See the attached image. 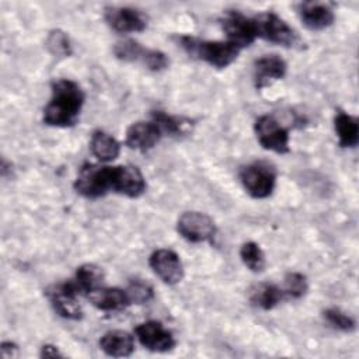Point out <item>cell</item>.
<instances>
[{
  "instance_id": "cell-1",
  "label": "cell",
  "mask_w": 359,
  "mask_h": 359,
  "mask_svg": "<svg viewBox=\"0 0 359 359\" xmlns=\"http://www.w3.org/2000/svg\"><path fill=\"white\" fill-rule=\"evenodd\" d=\"M83 104L84 93L80 86L69 79H57L52 83V97L43 109V122L57 128L73 126Z\"/></svg>"
},
{
  "instance_id": "cell-2",
  "label": "cell",
  "mask_w": 359,
  "mask_h": 359,
  "mask_svg": "<svg viewBox=\"0 0 359 359\" xmlns=\"http://www.w3.org/2000/svg\"><path fill=\"white\" fill-rule=\"evenodd\" d=\"M180 42L189 56L217 69L231 65L241 50V48L230 41H201L194 36H181Z\"/></svg>"
},
{
  "instance_id": "cell-3",
  "label": "cell",
  "mask_w": 359,
  "mask_h": 359,
  "mask_svg": "<svg viewBox=\"0 0 359 359\" xmlns=\"http://www.w3.org/2000/svg\"><path fill=\"white\" fill-rule=\"evenodd\" d=\"M252 20L257 38H262L286 48H294L300 45V38L294 29L275 13H259L258 15L252 17Z\"/></svg>"
},
{
  "instance_id": "cell-4",
  "label": "cell",
  "mask_w": 359,
  "mask_h": 359,
  "mask_svg": "<svg viewBox=\"0 0 359 359\" xmlns=\"http://www.w3.org/2000/svg\"><path fill=\"white\" fill-rule=\"evenodd\" d=\"M114 167L100 164H84L74 181V189L90 199L104 196L112 191Z\"/></svg>"
},
{
  "instance_id": "cell-5",
  "label": "cell",
  "mask_w": 359,
  "mask_h": 359,
  "mask_svg": "<svg viewBox=\"0 0 359 359\" xmlns=\"http://www.w3.org/2000/svg\"><path fill=\"white\" fill-rule=\"evenodd\" d=\"M240 180L252 198L264 199L273 192L276 171L265 161H254L240 170Z\"/></svg>"
},
{
  "instance_id": "cell-6",
  "label": "cell",
  "mask_w": 359,
  "mask_h": 359,
  "mask_svg": "<svg viewBox=\"0 0 359 359\" xmlns=\"http://www.w3.org/2000/svg\"><path fill=\"white\" fill-rule=\"evenodd\" d=\"M254 130L259 144L279 154L289 151V132L273 116L262 115L255 121Z\"/></svg>"
},
{
  "instance_id": "cell-7",
  "label": "cell",
  "mask_w": 359,
  "mask_h": 359,
  "mask_svg": "<svg viewBox=\"0 0 359 359\" xmlns=\"http://www.w3.org/2000/svg\"><path fill=\"white\" fill-rule=\"evenodd\" d=\"M79 290L72 280L52 285L46 290V296L56 313L67 320H80L83 317L81 306L79 304Z\"/></svg>"
},
{
  "instance_id": "cell-8",
  "label": "cell",
  "mask_w": 359,
  "mask_h": 359,
  "mask_svg": "<svg viewBox=\"0 0 359 359\" xmlns=\"http://www.w3.org/2000/svg\"><path fill=\"white\" fill-rule=\"evenodd\" d=\"M178 233L191 243L209 241L216 234L215 222L202 212H185L177 222Z\"/></svg>"
},
{
  "instance_id": "cell-9",
  "label": "cell",
  "mask_w": 359,
  "mask_h": 359,
  "mask_svg": "<svg viewBox=\"0 0 359 359\" xmlns=\"http://www.w3.org/2000/svg\"><path fill=\"white\" fill-rule=\"evenodd\" d=\"M220 22L224 34L227 35V41L236 43L238 48L251 45L257 38L254 20L250 17H245L240 11H236V10L226 11Z\"/></svg>"
},
{
  "instance_id": "cell-10",
  "label": "cell",
  "mask_w": 359,
  "mask_h": 359,
  "mask_svg": "<svg viewBox=\"0 0 359 359\" xmlns=\"http://www.w3.org/2000/svg\"><path fill=\"white\" fill-rule=\"evenodd\" d=\"M149 265L153 272L167 285H177L184 278L182 262L178 254L172 250H156L149 258Z\"/></svg>"
},
{
  "instance_id": "cell-11",
  "label": "cell",
  "mask_w": 359,
  "mask_h": 359,
  "mask_svg": "<svg viewBox=\"0 0 359 359\" xmlns=\"http://www.w3.org/2000/svg\"><path fill=\"white\" fill-rule=\"evenodd\" d=\"M137 341L151 352H167L175 346L172 334L158 321H146L135 328Z\"/></svg>"
},
{
  "instance_id": "cell-12",
  "label": "cell",
  "mask_w": 359,
  "mask_h": 359,
  "mask_svg": "<svg viewBox=\"0 0 359 359\" xmlns=\"http://www.w3.org/2000/svg\"><path fill=\"white\" fill-rule=\"evenodd\" d=\"M112 191L128 198H139L146 191V181L136 165H115L112 175Z\"/></svg>"
},
{
  "instance_id": "cell-13",
  "label": "cell",
  "mask_w": 359,
  "mask_h": 359,
  "mask_svg": "<svg viewBox=\"0 0 359 359\" xmlns=\"http://www.w3.org/2000/svg\"><path fill=\"white\" fill-rule=\"evenodd\" d=\"M104 18L114 31L121 34L140 32L147 25L144 14L130 7H107Z\"/></svg>"
},
{
  "instance_id": "cell-14",
  "label": "cell",
  "mask_w": 359,
  "mask_h": 359,
  "mask_svg": "<svg viewBox=\"0 0 359 359\" xmlns=\"http://www.w3.org/2000/svg\"><path fill=\"white\" fill-rule=\"evenodd\" d=\"M161 136H163V133H161L160 128L153 121H150V122L139 121V122L132 123L126 129L125 143L130 149L147 151L158 143Z\"/></svg>"
},
{
  "instance_id": "cell-15",
  "label": "cell",
  "mask_w": 359,
  "mask_h": 359,
  "mask_svg": "<svg viewBox=\"0 0 359 359\" xmlns=\"http://www.w3.org/2000/svg\"><path fill=\"white\" fill-rule=\"evenodd\" d=\"M286 62L278 55H265L254 63V83L258 90L286 74Z\"/></svg>"
},
{
  "instance_id": "cell-16",
  "label": "cell",
  "mask_w": 359,
  "mask_h": 359,
  "mask_svg": "<svg viewBox=\"0 0 359 359\" xmlns=\"http://www.w3.org/2000/svg\"><path fill=\"white\" fill-rule=\"evenodd\" d=\"M90 303L102 311H118L128 307L130 303L126 290L119 287H97L86 294Z\"/></svg>"
},
{
  "instance_id": "cell-17",
  "label": "cell",
  "mask_w": 359,
  "mask_h": 359,
  "mask_svg": "<svg viewBox=\"0 0 359 359\" xmlns=\"http://www.w3.org/2000/svg\"><path fill=\"white\" fill-rule=\"evenodd\" d=\"M299 14L304 25L310 29L320 31L330 27L334 22V11L325 3L307 1L299 7Z\"/></svg>"
},
{
  "instance_id": "cell-18",
  "label": "cell",
  "mask_w": 359,
  "mask_h": 359,
  "mask_svg": "<svg viewBox=\"0 0 359 359\" xmlns=\"http://www.w3.org/2000/svg\"><path fill=\"white\" fill-rule=\"evenodd\" d=\"M100 348L108 356L126 358V356H130L135 349L133 337L129 332L122 330L108 331L101 337Z\"/></svg>"
},
{
  "instance_id": "cell-19",
  "label": "cell",
  "mask_w": 359,
  "mask_h": 359,
  "mask_svg": "<svg viewBox=\"0 0 359 359\" xmlns=\"http://www.w3.org/2000/svg\"><path fill=\"white\" fill-rule=\"evenodd\" d=\"M90 149L94 157L102 163L115 160L121 153L119 142L104 130H95L91 136Z\"/></svg>"
},
{
  "instance_id": "cell-20",
  "label": "cell",
  "mask_w": 359,
  "mask_h": 359,
  "mask_svg": "<svg viewBox=\"0 0 359 359\" xmlns=\"http://www.w3.org/2000/svg\"><path fill=\"white\" fill-rule=\"evenodd\" d=\"M335 132L341 147H355L359 142L358 119L344 111H338L334 119Z\"/></svg>"
},
{
  "instance_id": "cell-21",
  "label": "cell",
  "mask_w": 359,
  "mask_h": 359,
  "mask_svg": "<svg viewBox=\"0 0 359 359\" xmlns=\"http://www.w3.org/2000/svg\"><path fill=\"white\" fill-rule=\"evenodd\" d=\"M104 279L102 269L94 264H84L77 268L74 279L72 280L79 293L87 294L88 292L101 286Z\"/></svg>"
},
{
  "instance_id": "cell-22",
  "label": "cell",
  "mask_w": 359,
  "mask_h": 359,
  "mask_svg": "<svg viewBox=\"0 0 359 359\" xmlns=\"http://www.w3.org/2000/svg\"><path fill=\"white\" fill-rule=\"evenodd\" d=\"M285 292L273 283H259L251 293V302L262 310H271L285 299Z\"/></svg>"
},
{
  "instance_id": "cell-23",
  "label": "cell",
  "mask_w": 359,
  "mask_h": 359,
  "mask_svg": "<svg viewBox=\"0 0 359 359\" xmlns=\"http://www.w3.org/2000/svg\"><path fill=\"white\" fill-rule=\"evenodd\" d=\"M240 258L252 272H262L265 268V255L261 247L254 241H247L240 248Z\"/></svg>"
},
{
  "instance_id": "cell-24",
  "label": "cell",
  "mask_w": 359,
  "mask_h": 359,
  "mask_svg": "<svg viewBox=\"0 0 359 359\" xmlns=\"http://www.w3.org/2000/svg\"><path fill=\"white\" fill-rule=\"evenodd\" d=\"M151 121L160 128L163 135L180 136L185 133V121L178 116L168 115L163 111H154L151 114Z\"/></svg>"
},
{
  "instance_id": "cell-25",
  "label": "cell",
  "mask_w": 359,
  "mask_h": 359,
  "mask_svg": "<svg viewBox=\"0 0 359 359\" xmlns=\"http://www.w3.org/2000/svg\"><path fill=\"white\" fill-rule=\"evenodd\" d=\"M147 49L143 48L139 42L133 39H126L115 43L114 46V53L118 59L123 62H142L146 56Z\"/></svg>"
},
{
  "instance_id": "cell-26",
  "label": "cell",
  "mask_w": 359,
  "mask_h": 359,
  "mask_svg": "<svg viewBox=\"0 0 359 359\" xmlns=\"http://www.w3.org/2000/svg\"><path fill=\"white\" fill-rule=\"evenodd\" d=\"M46 48L49 49V52L52 55L59 56V57H66V56L72 55L70 39H69L67 34L60 29H53L49 32L48 39H46Z\"/></svg>"
},
{
  "instance_id": "cell-27",
  "label": "cell",
  "mask_w": 359,
  "mask_h": 359,
  "mask_svg": "<svg viewBox=\"0 0 359 359\" xmlns=\"http://www.w3.org/2000/svg\"><path fill=\"white\" fill-rule=\"evenodd\" d=\"M283 283H285V286H283L285 296L292 297V299L303 297L306 294L307 289H309L307 279L300 272H289V273H286Z\"/></svg>"
},
{
  "instance_id": "cell-28",
  "label": "cell",
  "mask_w": 359,
  "mask_h": 359,
  "mask_svg": "<svg viewBox=\"0 0 359 359\" xmlns=\"http://www.w3.org/2000/svg\"><path fill=\"white\" fill-rule=\"evenodd\" d=\"M325 321L335 330L344 331V332H351L356 328L355 320L348 316L346 313L341 311L339 309H327L324 313Z\"/></svg>"
},
{
  "instance_id": "cell-29",
  "label": "cell",
  "mask_w": 359,
  "mask_h": 359,
  "mask_svg": "<svg viewBox=\"0 0 359 359\" xmlns=\"http://www.w3.org/2000/svg\"><path fill=\"white\" fill-rule=\"evenodd\" d=\"M126 292H128V294H129L130 303L142 304V303L149 302V300L153 297V289H151V286H149L147 283L140 282V280L132 282L130 286L126 289Z\"/></svg>"
},
{
  "instance_id": "cell-30",
  "label": "cell",
  "mask_w": 359,
  "mask_h": 359,
  "mask_svg": "<svg viewBox=\"0 0 359 359\" xmlns=\"http://www.w3.org/2000/svg\"><path fill=\"white\" fill-rule=\"evenodd\" d=\"M143 65L153 72H160L168 66V57L161 50L147 49L146 56L143 59Z\"/></svg>"
},
{
  "instance_id": "cell-31",
  "label": "cell",
  "mask_w": 359,
  "mask_h": 359,
  "mask_svg": "<svg viewBox=\"0 0 359 359\" xmlns=\"http://www.w3.org/2000/svg\"><path fill=\"white\" fill-rule=\"evenodd\" d=\"M0 355L3 359H14V358H18L20 351L14 342L3 341L1 346H0Z\"/></svg>"
},
{
  "instance_id": "cell-32",
  "label": "cell",
  "mask_w": 359,
  "mask_h": 359,
  "mask_svg": "<svg viewBox=\"0 0 359 359\" xmlns=\"http://www.w3.org/2000/svg\"><path fill=\"white\" fill-rule=\"evenodd\" d=\"M41 356L42 358H56V356H62V353L53 345H43L41 349Z\"/></svg>"
}]
</instances>
